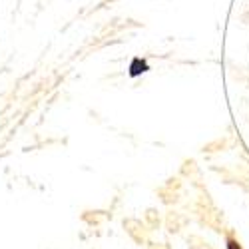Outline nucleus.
I'll return each mask as SVG.
<instances>
[{"mask_svg":"<svg viewBox=\"0 0 249 249\" xmlns=\"http://www.w3.org/2000/svg\"><path fill=\"white\" fill-rule=\"evenodd\" d=\"M230 249H241L237 241H230Z\"/></svg>","mask_w":249,"mask_h":249,"instance_id":"nucleus-1","label":"nucleus"}]
</instances>
